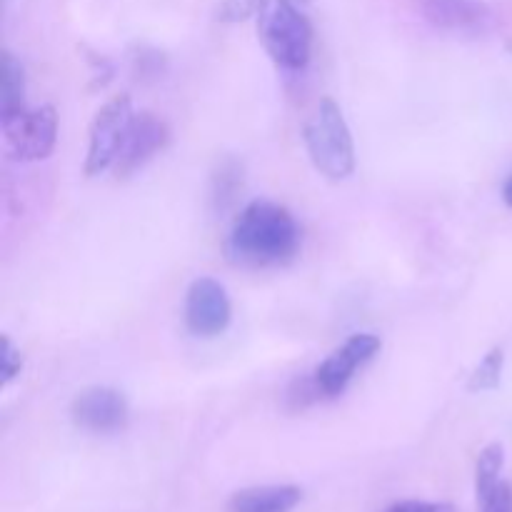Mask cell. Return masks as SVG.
Masks as SVG:
<instances>
[{"instance_id": "obj_1", "label": "cell", "mask_w": 512, "mask_h": 512, "mask_svg": "<svg viewBox=\"0 0 512 512\" xmlns=\"http://www.w3.org/2000/svg\"><path fill=\"white\" fill-rule=\"evenodd\" d=\"M300 228L288 208L270 200H253L240 210L228 238V253L248 268H275L298 255Z\"/></svg>"}, {"instance_id": "obj_2", "label": "cell", "mask_w": 512, "mask_h": 512, "mask_svg": "<svg viewBox=\"0 0 512 512\" xmlns=\"http://www.w3.org/2000/svg\"><path fill=\"white\" fill-rule=\"evenodd\" d=\"M258 35L270 58L285 70H303L313 48V28L295 0H258Z\"/></svg>"}, {"instance_id": "obj_3", "label": "cell", "mask_w": 512, "mask_h": 512, "mask_svg": "<svg viewBox=\"0 0 512 512\" xmlns=\"http://www.w3.org/2000/svg\"><path fill=\"white\" fill-rule=\"evenodd\" d=\"M305 148L320 175L345 180L355 170V143L345 115L333 98H323L305 123Z\"/></svg>"}, {"instance_id": "obj_4", "label": "cell", "mask_w": 512, "mask_h": 512, "mask_svg": "<svg viewBox=\"0 0 512 512\" xmlns=\"http://www.w3.org/2000/svg\"><path fill=\"white\" fill-rule=\"evenodd\" d=\"M133 120L135 110L130 95H115L95 113L93 125H90L88 155H85V175L93 178L108 168H115V160L123 150Z\"/></svg>"}, {"instance_id": "obj_5", "label": "cell", "mask_w": 512, "mask_h": 512, "mask_svg": "<svg viewBox=\"0 0 512 512\" xmlns=\"http://www.w3.org/2000/svg\"><path fill=\"white\" fill-rule=\"evenodd\" d=\"M3 133L15 160L23 163L45 160L58 143V113L50 105L23 110L15 118L3 120Z\"/></svg>"}, {"instance_id": "obj_6", "label": "cell", "mask_w": 512, "mask_h": 512, "mask_svg": "<svg viewBox=\"0 0 512 512\" xmlns=\"http://www.w3.org/2000/svg\"><path fill=\"white\" fill-rule=\"evenodd\" d=\"M380 350V338L373 333H355L330 355L328 360L318 365V370L313 373L315 388L323 398H335V395L343 393L350 385V380L355 378L358 368H363L365 363L378 355Z\"/></svg>"}, {"instance_id": "obj_7", "label": "cell", "mask_w": 512, "mask_h": 512, "mask_svg": "<svg viewBox=\"0 0 512 512\" xmlns=\"http://www.w3.org/2000/svg\"><path fill=\"white\" fill-rule=\"evenodd\" d=\"M70 418L80 430H88V433H120L128 425V400L120 390L93 385L75 395L70 405Z\"/></svg>"}, {"instance_id": "obj_8", "label": "cell", "mask_w": 512, "mask_h": 512, "mask_svg": "<svg viewBox=\"0 0 512 512\" xmlns=\"http://www.w3.org/2000/svg\"><path fill=\"white\" fill-rule=\"evenodd\" d=\"M233 318L230 298L223 285L213 278H198L185 295V325L193 335L215 338L225 333Z\"/></svg>"}, {"instance_id": "obj_9", "label": "cell", "mask_w": 512, "mask_h": 512, "mask_svg": "<svg viewBox=\"0 0 512 512\" xmlns=\"http://www.w3.org/2000/svg\"><path fill=\"white\" fill-rule=\"evenodd\" d=\"M168 140L170 130L163 118L148 113V110L135 113L123 150H120L118 160H115V175L118 178H130L133 173H138L140 168H145L168 145Z\"/></svg>"}, {"instance_id": "obj_10", "label": "cell", "mask_w": 512, "mask_h": 512, "mask_svg": "<svg viewBox=\"0 0 512 512\" xmlns=\"http://www.w3.org/2000/svg\"><path fill=\"white\" fill-rule=\"evenodd\" d=\"M425 20L450 33H483L490 23L488 5L480 0H423Z\"/></svg>"}, {"instance_id": "obj_11", "label": "cell", "mask_w": 512, "mask_h": 512, "mask_svg": "<svg viewBox=\"0 0 512 512\" xmlns=\"http://www.w3.org/2000/svg\"><path fill=\"white\" fill-rule=\"evenodd\" d=\"M303 500L295 485H265V488L240 490L230 498V512H293Z\"/></svg>"}, {"instance_id": "obj_12", "label": "cell", "mask_w": 512, "mask_h": 512, "mask_svg": "<svg viewBox=\"0 0 512 512\" xmlns=\"http://www.w3.org/2000/svg\"><path fill=\"white\" fill-rule=\"evenodd\" d=\"M0 120H10L20 115L25 108V70L13 53H3V68H0Z\"/></svg>"}, {"instance_id": "obj_13", "label": "cell", "mask_w": 512, "mask_h": 512, "mask_svg": "<svg viewBox=\"0 0 512 512\" xmlns=\"http://www.w3.org/2000/svg\"><path fill=\"white\" fill-rule=\"evenodd\" d=\"M243 193V168L235 160H225L213 175V188H210V200L218 213L233 208L238 195Z\"/></svg>"}, {"instance_id": "obj_14", "label": "cell", "mask_w": 512, "mask_h": 512, "mask_svg": "<svg viewBox=\"0 0 512 512\" xmlns=\"http://www.w3.org/2000/svg\"><path fill=\"white\" fill-rule=\"evenodd\" d=\"M505 465V450L500 443L488 445V448L480 453L478 465H475V490H478V498L485 495L488 490H493L500 483V473H503Z\"/></svg>"}, {"instance_id": "obj_15", "label": "cell", "mask_w": 512, "mask_h": 512, "mask_svg": "<svg viewBox=\"0 0 512 512\" xmlns=\"http://www.w3.org/2000/svg\"><path fill=\"white\" fill-rule=\"evenodd\" d=\"M503 365H505V353L500 348H493L483 360L478 363V368L470 373L468 390L470 393H488L500 385L503 378Z\"/></svg>"}, {"instance_id": "obj_16", "label": "cell", "mask_w": 512, "mask_h": 512, "mask_svg": "<svg viewBox=\"0 0 512 512\" xmlns=\"http://www.w3.org/2000/svg\"><path fill=\"white\" fill-rule=\"evenodd\" d=\"M165 70V58L160 50L148 48V45H140L133 53V73L140 80L145 78H160Z\"/></svg>"}, {"instance_id": "obj_17", "label": "cell", "mask_w": 512, "mask_h": 512, "mask_svg": "<svg viewBox=\"0 0 512 512\" xmlns=\"http://www.w3.org/2000/svg\"><path fill=\"white\" fill-rule=\"evenodd\" d=\"M20 373H23V353H20V348H15L8 335H3V350H0V375H3L0 383H3V388H8Z\"/></svg>"}, {"instance_id": "obj_18", "label": "cell", "mask_w": 512, "mask_h": 512, "mask_svg": "<svg viewBox=\"0 0 512 512\" xmlns=\"http://www.w3.org/2000/svg\"><path fill=\"white\" fill-rule=\"evenodd\" d=\"M483 512H512V485L500 480L493 490L478 498Z\"/></svg>"}, {"instance_id": "obj_19", "label": "cell", "mask_w": 512, "mask_h": 512, "mask_svg": "<svg viewBox=\"0 0 512 512\" xmlns=\"http://www.w3.org/2000/svg\"><path fill=\"white\" fill-rule=\"evenodd\" d=\"M385 512H455V508L448 503H428V500H400Z\"/></svg>"}, {"instance_id": "obj_20", "label": "cell", "mask_w": 512, "mask_h": 512, "mask_svg": "<svg viewBox=\"0 0 512 512\" xmlns=\"http://www.w3.org/2000/svg\"><path fill=\"white\" fill-rule=\"evenodd\" d=\"M258 8V0H225L223 5V20H243L250 13H255Z\"/></svg>"}, {"instance_id": "obj_21", "label": "cell", "mask_w": 512, "mask_h": 512, "mask_svg": "<svg viewBox=\"0 0 512 512\" xmlns=\"http://www.w3.org/2000/svg\"><path fill=\"white\" fill-rule=\"evenodd\" d=\"M503 198H505V203H508V205H512V178L508 180V183H505V190H503Z\"/></svg>"}, {"instance_id": "obj_22", "label": "cell", "mask_w": 512, "mask_h": 512, "mask_svg": "<svg viewBox=\"0 0 512 512\" xmlns=\"http://www.w3.org/2000/svg\"><path fill=\"white\" fill-rule=\"evenodd\" d=\"M303 3H308V0H303Z\"/></svg>"}]
</instances>
